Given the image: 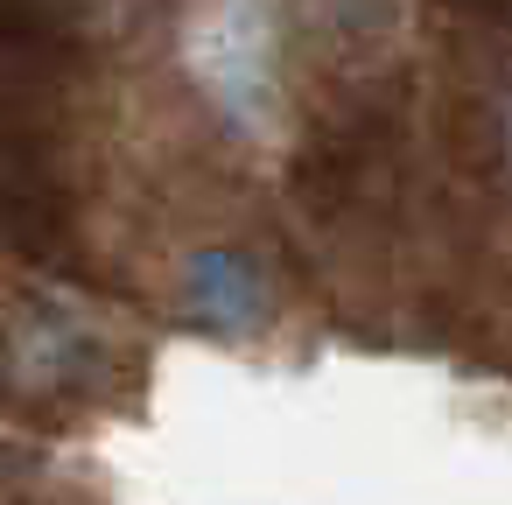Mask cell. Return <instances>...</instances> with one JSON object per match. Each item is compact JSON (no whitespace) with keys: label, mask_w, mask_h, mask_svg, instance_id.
<instances>
[{"label":"cell","mask_w":512,"mask_h":505,"mask_svg":"<svg viewBox=\"0 0 512 505\" xmlns=\"http://www.w3.org/2000/svg\"><path fill=\"white\" fill-rule=\"evenodd\" d=\"M176 309L204 337H260L274 323V274L253 246H197L176 267Z\"/></svg>","instance_id":"3957f363"},{"label":"cell","mask_w":512,"mask_h":505,"mask_svg":"<svg viewBox=\"0 0 512 505\" xmlns=\"http://www.w3.org/2000/svg\"><path fill=\"white\" fill-rule=\"evenodd\" d=\"M204 78L246 127H267L274 113V50L260 43V15H218L204 36Z\"/></svg>","instance_id":"277c9868"},{"label":"cell","mask_w":512,"mask_h":505,"mask_svg":"<svg viewBox=\"0 0 512 505\" xmlns=\"http://www.w3.org/2000/svg\"><path fill=\"white\" fill-rule=\"evenodd\" d=\"M0 246L36 274H85L78 204L57 176V141H0Z\"/></svg>","instance_id":"7a4b0ae2"},{"label":"cell","mask_w":512,"mask_h":505,"mask_svg":"<svg viewBox=\"0 0 512 505\" xmlns=\"http://www.w3.org/2000/svg\"><path fill=\"white\" fill-rule=\"evenodd\" d=\"M120 386H141V358L50 295H0V407L15 421L71 428L85 407H120Z\"/></svg>","instance_id":"6da1fadb"}]
</instances>
